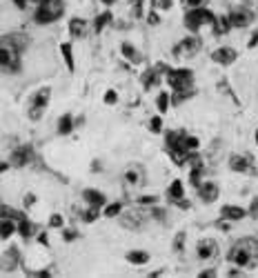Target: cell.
Returning <instances> with one entry per match:
<instances>
[{
    "label": "cell",
    "mask_w": 258,
    "mask_h": 278,
    "mask_svg": "<svg viewBox=\"0 0 258 278\" xmlns=\"http://www.w3.org/2000/svg\"><path fill=\"white\" fill-rule=\"evenodd\" d=\"M229 263L238 265L241 269H254L258 267V238L254 236H245L241 240H236L234 247L229 249Z\"/></svg>",
    "instance_id": "obj_1"
},
{
    "label": "cell",
    "mask_w": 258,
    "mask_h": 278,
    "mask_svg": "<svg viewBox=\"0 0 258 278\" xmlns=\"http://www.w3.org/2000/svg\"><path fill=\"white\" fill-rule=\"evenodd\" d=\"M65 14V0H40L34 20L38 24H51Z\"/></svg>",
    "instance_id": "obj_2"
},
{
    "label": "cell",
    "mask_w": 258,
    "mask_h": 278,
    "mask_svg": "<svg viewBox=\"0 0 258 278\" xmlns=\"http://www.w3.org/2000/svg\"><path fill=\"white\" fill-rule=\"evenodd\" d=\"M214 22H216V18H214L212 11L205 9V7L189 9L185 14V24H187V29H192V32H198L202 24H214Z\"/></svg>",
    "instance_id": "obj_3"
},
{
    "label": "cell",
    "mask_w": 258,
    "mask_h": 278,
    "mask_svg": "<svg viewBox=\"0 0 258 278\" xmlns=\"http://www.w3.org/2000/svg\"><path fill=\"white\" fill-rule=\"evenodd\" d=\"M49 96H51V89L49 87H42L32 96V100H29V118L32 120H38L42 116V111L49 105Z\"/></svg>",
    "instance_id": "obj_4"
},
{
    "label": "cell",
    "mask_w": 258,
    "mask_h": 278,
    "mask_svg": "<svg viewBox=\"0 0 258 278\" xmlns=\"http://www.w3.org/2000/svg\"><path fill=\"white\" fill-rule=\"evenodd\" d=\"M198 52H200V40L196 38V36H187V38H183L174 47V56L178 60H189V58H194Z\"/></svg>",
    "instance_id": "obj_5"
},
{
    "label": "cell",
    "mask_w": 258,
    "mask_h": 278,
    "mask_svg": "<svg viewBox=\"0 0 258 278\" xmlns=\"http://www.w3.org/2000/svg\"><path fill=\"white\" fill-rule=\"evenodd\" d=\"M167 80L176 91H187V87H192L194 83V73L189 69H176L167 73Z\"/></svg>",
    "instance_id": "obj_6"
},
{
    "label": "cell",
    "mask_w": 258,
    "mask_h": 278,
    "mask_svg": "<svg viewBox=\"0 0 258 278\" xmlns=\"http://www.w3.org/2000/svg\"><path fill=\"white\" fill-rule=\"evenodd\" d=\"M120 225L125 227V230H136V232H140L145 227V216L140 214V212H125L122 214V218H120Z\"/></svg>",
    "instance_id": "obj_7"
},
{
    "label": "cell",
    "mask_w": 258,
    "mask_h": 278,
    "mask_svg": "<svg viewBox=\"0 0 258 278\" xmlns=\"http://www.w3.org/2000/svg\"><path fill=\"white\" fill-rule=\"evenodd\" d=\"M216 251H218V245H216V240H212V238L200 240L198 247H196V254H198L200 261H212V258L216 256Z\"/></svg>",
    "instance_id": "obj_8"
},
{
    "label": "cell",
    "mask_w": 258,
    "mask_h": 278,
    "mask_svg": "<svg viewBox=\"0 0 258 278\" xmlns=\"http://www.w3.org/2000/svg\"><path fill=\"white\" fill-rule=\"evenodd\" d=\"M198 196H200V200L202 203H214L218 198V185L216 183H212V181H207V183H200L198 185Z\"/></svg>",
    "instance_id": "obj_9"
},
{
    "label": "cell",
    "mask_w": 258,
    "mask_h": 278,
    "mask_svg": "<svg viewBox=\"0 0 258 278\" xmlns=\"http://www.w3.org/2000/svg\"><path fill=\"white\" fill-rule=\"evenodd\" d=\"M212 60L214 63H218V65H231L236 60V52L234 49H229V47H220L212 54Z\"/></svg>",
    "instance_id": "obj_10"
},
{
    "label": "cell",
    "mask_w": 258,
    "mask_h": 278,
    "mask_svg": "<svg viewBox=\"0 0 258 278\" xmlns=\"http://www.w3.org/2000/svg\"><path fill=\"white\" fill-rule=\"evenodd\" d=\"M229 22H231V27H247V24L251 22V14L247 9H236V11H231V16H229Z\"/></svg>",
    "instance_id": "obj_11"
},
{
    "label": "cell",
    "mask_w": 258,
    "mask_h": 278,
    "mask_svg": "<svg viewBox=\"0 0 258 278\" xmlns=\"http://www.w3.org/2000/svg\"><path fill=\"white\" fill-rule=\"evenodd\" d=\"M83 198L89 203V207H94V209H98V207H102L107 203V198H105V194H100V191H96V189H85L83 191Z\"/></svg>",
    "instance_id": "obj_12"
},
{
    "label": "cell",
    "mask_w": 258,
    "mask_h": 278,
    "mask_svg": "<svg viewBox=\"0 0 258 278\" xmlns=\"http://www.w3.org/2000/svg\"><path fill=\"white\" fill-rule=\"evenodd\" d=\"M229 167H231V171H243V174H249V171H251V160L247 156H231L229 158Z\"/></svg>",
    "instance_id": "obj_13"
},
{
    "label": "cell",
    "mask_w": 258,
    "mask_h": 278,
    "mask_svg": "<svg viewBox=\"0 0 258 278\" xmlns=\"http://www.w3.org/2000/svg\"><path fill=\"white\" fill-rule=\"evenodd\" d=\"M87 20H83V18H73V20L69 22V32L73 38H85L87 36Z\"/></svg>",
    "instance_id": "obj_14"
},
{
    "label": "cell",
    "mask_w": 258,
    "mask_h": 278,
    "mask_svg": "<svg viewBox=\"0 0 258 278\" xmlns=\"http://www.w3.org/2000/svg\"><path fill=\"white\" fill-rule=\"evenodd\" d=\"M220 216L227 220H241L245 218V209L243 207H236V205H223L220 209Z\"/></svg>",
    "instance_id": "obj_15"
},
{
    "label": "cell",
    "mask_w": 258,
    "mask_h": 278,
    "mask_svg": "<svg viewBox=\"0 0 258 278\" xmlns=\"http://www.w3.org/2000/svg\"><path fill=\"white\" fill-rule=\"evenodd\" d=\"M125 178H127L129 185H140V183H143V169H140L138 165H132L125 171Z\"/></svg>",
    "instance_id": "obj_16"
},
{
    "label": "cell",
    "mask_w": 258,
    "mask_h": 278,
    "mask_svg": "<svg viewBox=\"0 0 258 278\" xmlns=\"http://www.w3.org/2000/svg\"><path fill=\"white\" fill-rule=\"evenodd\" d=\"M127 261L132 265H145L149 261V254H147V251H140V249H134V251H127Z\"/></svg>",
    "instance_id": "obj_17"
},
{
    "label": "cell",
    "mask_w": 258,
    "mask_h": 278,
    "mask_svg": "<svg viewBox=\"0 0 258 278\" xmlns=\"http://www.w3.org/2000/svg\"><path fill=\"white\" fill-rule=\"evenodd\" d=\"M167 194H169V198H183V183L180 181H174V183H171L169 185V191H167Z\"/></svg>",
    "instance_id": "obj_18"
},
{
    "label": "cell",
    "mask_w": 258,
    "mask_h": 278,
    "mask_svg": "<svg viewBox=\"0 0 258 278\" xmlns=\"http://www.w3.org/2000/svg\"><path fill=\"white\" fill-rule=\"evenodd\" d=\"M71 127H73L71 116H69V114H65L63 118H60V122H58V132H60V134H69V132H71Z\"/></svg>",
    "instance_id": "obj_19"
},
{
    "label": "cell",
    "mask_w": 258,
    "mask_h": 278,
    "mask_svg": "<svg viewBox=\"0 0 258 278\" xmlns=\"http://www.w3.org/2000/svg\"><path fill=\"white\" fill-rule=\"evenodd\" d=\"M16 232V225H14V220H7V218H3V240H7L11 234Z\"/></svg>",
    "instance_id": "obj_20"
},
{
    "label": "cell",
    "mask_w": 258,
    "mask_h": 278,
    "mask_svg": "<svg viewBox=\"0 0 258 278\" xmlns=\"http://www.w3.org/2000/svg\"><path fill=\"white\" fill-rule=\"evenodd\" d=\"M207 3H210V0H183V5H185L187 9H198V7H205Z\"/></svg>",
    "instance_id": "obj_21"
},
{
    "label": "cell",
    "mask_w": 258,
    "mask_h": 278,
    "mask_svg": "<svg viewBox=\"0 0 258 278\" xmlns=\"http://www.w3.org/2000/svg\"><path fill=\"white\" fill-rule=\"evenodd\" d=\"M118 214H120V203H112V205H107V209H105L107 218H114V216H118Z\"/></svg>",
    "instance_id": "obj_22"
},
{
    "label": "cell",
    "mask_w": 258,
    "mask_h": 278,
    "mask_svg": "<svg viewBox=\"0 0 258 278\" xmlns=\"http://www.w3.org/2000/svg\"><path fill=\"white\" fill-rule=\"evenodd\" d=\"M167 94H161V96H158V109H161L163 111V114H165V111H167Z\"/></svg>",
    "instance_id": "obj_23"
},
{
    "label": "cell",
    "mask_w": 258,
    "mask_h": 278,
    "mask_svg": "<svg viewBox=\"0 0 258 278\" xmlns=\"http://www.w3.org/2000/svg\"><path fill=\"white\" fill-rule=\"evenodd\" d=\"M49 225H51V227H63V216H60V214H54L51 218H49Z\"/></svg>",
    "instance_id": "obj_24"
},
{
    "label": "cell",
    "mask_w": 258,
    "mask_h": 278,
    "mask_svg": "<svg viewBox=\"0 0 258 278\" xmlns=\"http://www.w3.org/2000/svg\"><path fill=\"white\" fill-rule=\"evenodd\" d=\"M63 54H65V58H67V67H69V69H73V60H71L69 45H63Z\"/></svg>",
    "instance_id": "obj_25"
},
{
    "label": "cell",
    "mask_w": 258,
    "mask_h": 278,
    "mask_svg": "<svg viewBox=\"0 0 258 278\" xmlns=\"http://www.w3.org/2000/svg\"><path fill=\"white\" fill-rule=\"evenodd\" d=\"M183 240H185V234L180 232V234L176 236V240H174V249H176V251H180V249H183Z\"/></svg>",
    "instance_id": "obj_26"
},
{
    "label": "cell",
    "mask_w": 258,
    "mask_h": 278,
    "mask_svg": "<svg viewBox=\"0 0 258 278\" xmlns=\"http://www.w3.org/2000/svg\"><path fill=\"white\" fill-rule=\"evenodd\" d=\"M116 100H118V94H116V91H107V94H105V103L107 105H114Z\"/></svg>",
    "instance_id": "obj_27"
},
{
    "label": "cell",
    "mask_w": 258,
    "mask_h": 278,
    "mask_svg": "<svg viewBox=\"0 0 258 278\" xmlns=\"http://www.w3.org/2000/svg\"><path fill=\"white\" fill-rule=\"evenodd\" d=\"M122 52H125V54L129 56V58H136V60H138V54L134 52V49H132V45H127V42H125V45H122Z\"/></svg>",
    "instance_id": "obj_28"
},
{
    "label": "cell",
    "mask_w": 258,
    "mask_h": 278,
    "mask_svg": "<svg viewBox=\"0 0 258 278\" xmlns=\"http://www.w3.org/2000/svg\"><path fill=\"white\" fill-rule=\"evenodd\" d=\"M153 5H156L158 9H169L171 7V0H153Z\"/></svg>",
    "instance_id": "obj_29"
},
{
    "label": "cell",
    "mask_w": 258,
    "mask_h": 278,
    "mask_svg": "<svg viewBox=\"0 0 258 278\" xmlns=\"http://www.w3.org/2000/svg\"><path fill=\"white\" fill-rule=\"evenodd\" d=\"M20 234H22L24 238H27L29 234H32V225H27V222H22V225H20Z\"/></svg>",
    "instance_id": "obj_30"
},
{
    "label": "cell",
    "mask_w": 258,
    "mask_h": 278,
    "mask_svg": "<svg viewBox=\"0 0 258 278\" xmlns=\"http://www.w3.org/2000/svg\"><path fill=\"white\" fill-rule=\"evenodd\" d=\"M140 203H143V205H153V203H156V196H145V198H140Z\"/></svg>",
    "instance_id": "obj_31"
},
{
    "label": "cell",
    "mask_w": 258,
    "mask_h": 278,
    "mask_svg": "<svg viewBox=\"0 0 258 278\" xmlns=\"http://www.w3.org/2000/svg\"><path fill=\"white\" fill-rule=\"evenodd\" d=\"M151 129H153V132H161V118H153L151 120V125H149Z\"/></svg>",
    "instance_id": "obj_32"
},
{
    "label": "cell",
    "mask_w": 258,
    "mask_h": 278,
    "mask_svg": "<svg viewBox=\"0 0 258 278\" xmlns=\"http://www.w3.org/2000/svg\"><path fill=\"white\" fill-rule=\"evenodd\" d=\"M200 276H202V278H205V276H216V271H214V269H207V271H200Z\"/></svg>",
    "instance_id": "obj_33"
},
{
    "label": "cell",
    "mask_w": 258,
    "mask_h": 278,
    "mask_svg": "<svg viewBox=\"0 0 258 278\" xmlns=\"http://www.w3.org/2000/svg\"><path fill=\"white\" fill-rule=\"evenodd\" d=\"M100 3H105V5H114L116 0H100Z\"/></svg>",
    "instance_id": "obj_34"
},
{
    "label": "cell",
    "mask_w": 258,
    "mask_h": 278,
    "mask_svg": "<svg viewBox=\"0 0 258 278\" xmlns=\"http://www.w3.org/2000/svg\"><path fill=\"white\" fill-rule=\"evenodd\" d=\"M256 143H258V132H256Z\"/></svg>",
    "instance_id": "obj_35"
}]
</instances>
